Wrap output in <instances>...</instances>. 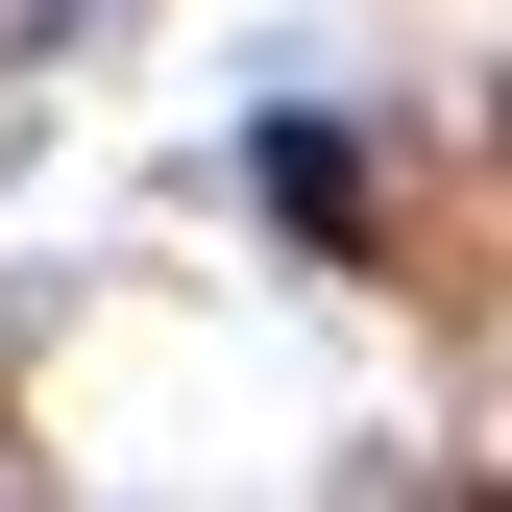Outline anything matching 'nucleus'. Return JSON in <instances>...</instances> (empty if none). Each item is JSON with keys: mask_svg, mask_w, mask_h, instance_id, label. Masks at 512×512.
<instances>
[{"mask_svg": "<svg viewBox=\"0 0 512 512\" xmlns=\"http://www.w3.org/2000/svg\"><path fill=\"white\" fill-rule=\"evenodd\" d=\"M269 220H293V244H342V220H366V171H342V122H269Z\"/></svg>", "mask_w": 512, "mask_h": 512, "instance_id": "f257e3e1", "label": "nucleus"}]
</instances>
